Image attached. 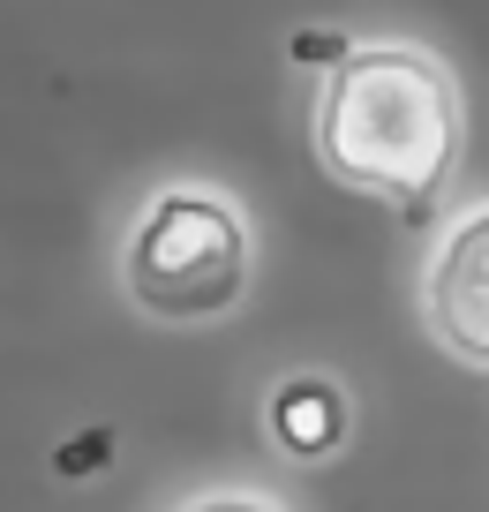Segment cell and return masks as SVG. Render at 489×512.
<instances>
[{
	"instance_id": "1",
	"label": "cell",
	"mask_w": 489,
	"mask_h": 512,
	"mask_svg": "<svg viewBox=\"0 0 489 512\" xmlns=\"http://www.w3.org/2000/svg\"><path fill=\"white\" fill-rule=\"evenodd\" d=\"M467 144L459 83L437 53L369 38L332 61V83L316 98V159L347 189L392 204L399 219H429Z\"/></svg>"
},
{
	"instance_id": "6",
	"label": "cell",
	"mask_w": 489,
	"mask_h": 512,
	"mask_svg": "<svg viewBox=\"0 0 489 512\" xmlns=\"http://www.w3.org/2000/svg\"><path fill=\"white\" fill-rule=\"evenodd\" d=\"M347 46H354V38H332V31H301V38H294V61H339Z\"/></svg>"
},
{
	"instance_id": "4",
	"label": "cell",
	"mask_w": 489,
	"mask_h": 512,
	"mask_svg": "<svg viewBox=\"0 0 489 512\" xmlns=\"http://www.w3.org/2000/svg\"><path fill=\"white\" fill-rule=\"evenodd\" d=\"M347 392H339L332 377H286L279 392H271V437H279L286 452H301V460H324V452L347 445Z\"/></svg>"
},
{
	"instance_id": "3",
	"label": "cell",
	"mask_w": 489,
	"mask_h": 512,
	"mask_svg": "<svg viewBox=\"0 0 489 512\" xmlns=\"http://www.w3.org/2000/svg\"><path fill=\"white\" fill-rule=\"evenodd\" d=\"M422 317L444 339V354L489 369V204L467 211L452 234L437 241L422 279Z\"/></svg>"
},
{
	"instance_id": "2",
	"label": "cell",
	"mask_w": 489,
	"mask_h": 512,
	"mask_svg": "<svg viewBox=\"0 0 489 512\" xmlns=\"http://www.w3.org/2000/svg\"><path fill=\"white\" fill-rule=\"evenodd\" d=\"M121 287L158 324L234 317L249 294V219L219 189H166L121 249Z\"/></svg>"
},
{
	"instance_id": "5",
	"label": "cell",
	"mask_w": 489,
	"mask_h": 512,
	"mask_svg": "<svg viewBox=\"0 0 489 512\" xmlns=\"http://www.w3.org/2000/svg\"><path fill=\"white\" fill-rule=\"evenodd\" d=\"M181 512H279L271 497H249V490H226V497H196V505H181Z\"/></svg>"
}]
</instances>
